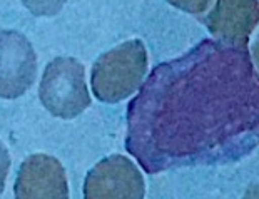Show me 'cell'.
Segmentation results:
<instances>
[{"mask_svg": "<svg viewBox=\"0 0 259 199\" xmlns=\"http://www.w3.org/2000/svg\"><path fill=\"white\" fill-rule=\"evenodd\" d=\"M259 146V74L247 47L202 41L159 64L127 106L125 147L142 169L239 161Z\"/></svg>", "mask_w": 259, "mask_h": 199, "instance_id": "obj_1", "label": "cell"}, {"mask_svg": "<svg viewBox=\"0 0 259 199\" xmlns=\"http://www.w3.org/2000/svg\"><path fill=\"white\" fill-rule=\"evenodd\" d=\"M149 67L146 46L139 38L119 44L92 65V92L101 102L115 104L132 96L144 84Z\"/></svg>", "mask_w": 259, "mask_h": 199, "instance_id": "obj_2", "label": "cell"}, {"mask_svg": "<svg viewBox=\"0 0 259 199\" xmlns=\"http://www.w3.org/2000/svg\"><path fill=\"white\" fill-rule=\"evenodd\" d=\"M42 106L59 119H74L91 106L85 69L74 57H57L47 64L38 86Z\"/></svg>", "mask_w": 259, "mask_h": 199, "instance_id": "obj_3", "label": "cell"}, {"mask_svg": "<svg viewBox=\"0 0 259 199\" xmlns=\"http://www.w3.org/2000/svg\"><path fill=\"white\" fill-rule=\"evenodd\" d=\"M144 196L142 173L122 154L104 157L84 181V199H144Z\"/></svg>", "mask_w": 259, "mask_h": 199, "instance_id": "obj_4", "label": "cell"}, {"mask_svg": "<svg viewBox=\"0 0 259 199\" xmlns=\"http://www.w3.org/2000/svg\"><path fill=\"white\" fill-rule=\"evenodd\" d=\"M35 75L37 55L29 38L17 30H0V97L24 96Z\"/></svg>", "mask_w": 259, "mask_h": 199, "instance_id": "obj_5", "label": "cell"}, {"mask_svg": "<svg viewBox=\"0 0 259 199\" xmlns=\"http://www.w3.org/2000/svg\"><path fill=\"white\" fill-rule=\"evenodd\" d=\"M15 199H69L64 166L47 154H32L20 164L14 186Z\"/></svg>", "mask_w": 259, "mask_h": 199, "instance_id": "obj_6", "label": "cell"}, {"mask_svg": "<svg viewBox=\"0 0 259 199\" xmlns=\"http://www.w3.org/2000/svg\"><path fill=\"white\" fill-rule=\"evenodd\" d=\"M204 24L211 35L226 46L247 47L259 24V0H216Z\"/></svg>", "mask_w": 259, "mask_h": 199, "instance_id": "obj_7", "label": "cell"}, {"mask_svg": "<svg viewBox=\"0 0 259 199\" xmlns=\"http://www.w3.org/2000/svg\"><path fill=\"white\" fill-rule=\"evenodd\" d=\"M22 2L37 17H52L62 10L67 0H22Z\"/></svg>", "mask_w": 259, "mask_h": 199, "instance_id": "obj_8", "label": "cell"}, {"mask_svg": "<svg viewBox=\"0 0 259 199\" xmlns=\"http://www.w3.org/2000/svg\"><path fill=\"white\" fill-rule=\"evenodd\" d=\"M166 2L186 14L201 15L209 12V9L212 7L216 0H166Z\"/></svg>", "mask_w": 259, "mask_h": 199, "instance_id": "obj_9", "label": "cell"}, {"mask_svg": "<svg viewBox=\"0 0 259 199\" xmlns=\"http://www.w3.org/2000/svg\"><path fill=\"white\" fill-rule=\"evenodd\" d=\"M9 169H10V154L7 151V147L4 146V142L0 141V196H2V192H4Z\"/></svg>", "mask_w": 259, "mask_h": 199, "instance_id": "obj_10", "label": "cell"}, {"mask_svg": "<svg viewBox=\"0 0 259 199\" xmlns=\"http://www.w3.org/2000/svg\"><path fill=\"white\" fill-rule=\"evenodd\" d=\"M242 199H259V182H254L246 189Z\"/></svg>", "mask_w": 259, "mask_h": 199, "instance_id": "obj_11", "label": "cell"}, {"mask_svg": "<svg viewBox=\"0 0 259 199\" xmlns=\"http://www.w3.org/2000/svg\"><path fill=\"white\" fill-rule=\"evenodd\" d=\"M251 59L254 60V67L257 69V72H259V37L256 38L254 46H252V49H251Z\"/></svg>", "mask_w": 259, "mask_h": 199, "instance_id": "obj_12", "label": "cell"}]
</instances>
